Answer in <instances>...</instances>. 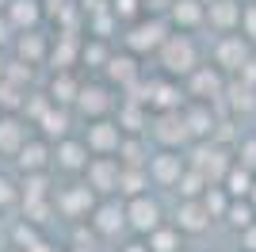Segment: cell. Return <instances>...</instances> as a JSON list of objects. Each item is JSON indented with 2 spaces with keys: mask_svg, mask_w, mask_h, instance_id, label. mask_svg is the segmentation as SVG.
<instances>
[{
  "mask_svg": "<svg viewBox=\"0 0 256 252\" xmlns=\"http://www.w3.org/2000/svg\"><path fill=\"white\" fill-rule=\"evenodd\" d=\"M96 202H100V195L88 188L84 180L80 184H65V188L54 191V206H58V214L65 222H88L92 210H96Z\"/></svg>",
  "mask_w": 256,
  "mask_h": 252,
  "instance_id": "cell-6",
  "label": "cell"
},
{
  "mask_svg": "<svg viewBox=\"0 0 256 252\" xmlns=\"http://www.w3.org/2000/svg\"><path fill=\"white\" fill-rule=\"evenodd\" d=\"M222 188L234 195V199H248L252 195V188H256V172H248L245 164H237L234 160V168L226 172V180H222Z\"/></svg>",
  "mask_w": 256,
  "mask_h": 252,
  "instance_id": "cell-29",
  "label": "cell"
},
{
  "mask_svg": "<svg viewBox=\"0 0 256 252\" xmlns=\"http://www.w3.org/2000/svg\"><path fill=\"white\" fill-rule=\"evenodd\" d=\"M206 188H210V180H206L203 172H195V168L188 164L184 180L176 184V195H180V199H203V195H206Z\"/></svg>",
  "mask_w": 256,
  "mask_h": 252,
  "instance_id": "cell-35",
  "label": "cell"
},
{
  "mask_svg": "<svg viewBox=\"0 0 256 252\" xmlns=\"http://www.w3.org/2000/svg\"><path fill=\"white\" fill-rule=\"evenodd\" d=\"M4 73H8V58H4V50H0V80H4Z\"/></svg>",
  "mask_w": 256,
  "mask_h": 252,
  "instance_id": "cell-45",
  "label": "cell"
},
{
  "mask_svg": "<svg viewBox=\"0 0 256 252\" xmlns=\"http://www.w3.org/2000/svg\"><path fill=\"white\" fill-rule=\"evenodd\" d=\"M142 4L146 0H111V12L118 16V23H134V20H142L146 12H142Z\"/></svg>",
  "mask_w": 256,
  "mask_h": 252,
  "instance_id": "cell-39",
  "label": "cell"
},
{
  "mask_svg": "<svg viewBox=\"0 0 256 252\" xmlns=\"http://www.w3.org/2000/svg\"><path fill=\"white\" fill-rule=\"evenodd\" d=\"M180 252H188V248H180Z\"/></svg>",
  "mask_w": 256,
  "mask_h": 252,
  "instance_id": "cell-50",
  "label": "cell"
},
{
  "mask_svg": "<svg viewBox=\"0 0 256 252\" xmlns=\"http://www.w3.org/2000/svg\"><path fill=\"white\" fill-rule=\"evenodd\" d=\"M88 230L96 233V237H118V233L130 230V218H126V199H100L96 210H92V218H88Z\"/></svg>",
  "mask_w": 256,
  "mask_h": 252,
  "instance_id": "cell-10",
  "label": "cell"
},
{
  "mask_svg": "<svg viewBox=\"0 0 256 252\" xmlns=\"http://www.w3.org/2000/svg\"><path fill=\"white\" fill-rule=\"evenodd\" d=\"M241 34H248V38L256 42V0H252V4H245V20H241Z\"/></svg>",
  "mask_w": 256,
  "mask_h": 252,
  "instance_id": "cell-41",
  "label": "cell"
},
{
  "mask_svg": "<svg viewBox=\"0 0 256 252\" xmlns=\"http://www.w3.org/2000/svg\"><path fill=\"white\" fill-rule=\"evenodd\" d=\"M20 184H23V199H54L50 172H27Z\"/></svg>",
  "mask_w": 256,
  "mask_h": 252,
  "instance_id": "cell-36",
  "label": "cell"
},
{
  "mask_svg": "<svg viewBox=\"0 0 256 252\" xmlns=\"http://www.w3.org/2000/svg\"><path fill=\"white\" fill-rule=\"evenodd\" d=\"M118 180H122V160L118 157H92L84 168V184L96 191L100 199L118 195Z\"/></svg>",
  "mask_w": 256,
  "mask_h": 252,
  "instance_id": "cell-12",
  "label": "cell"
},
{
  "mask_svg": "<svg viewBox=\"0 0 256 252\" xmlns=\"http://www.w3.org/2000/svg\"><path fill=\"white\" fill-rule=\"evenodd\" d=\"M42 12H46L42 0H8L4 16L16 23V31H34V27L42 23Z\"/></svg>",
  "mask_w": 256,
  "mask_h": 252,
  "instance_id": "cell-25",
  "label": "cell"
},
{
  "mask_svg": "<svg viewBox=\"0 0 256 252\" xmlns=\"http://www.w3.org/2000/svg\"><path fill=\"white\" fill-rule=\"evenodd\" d=\"M150 138L157 142V149H188V146L195 142L192 130H188L184 111H160V115H153Z\"/></svg>",
  "mask_w": 256,
  "mask_h": 252,
  "instance_id": "cell-9",
  "label": "cell"
},
{
  "mask_svg": "<svg viewBox=\"0 0 256 252\" xmlns=\"http://www.w3.org/2000/svg\"><path fill=\"white\" fill-rule=\"evenodd\" d=\"M146 138L150 134H126V142H122V149H118V160L122 164H150V149H146Z\"/></svg>",
  "mask_w": 256,
  "mask_h": 252,
  "instance_id": "cell-33",
  "label": "cell"
},
{
  "mask_svg": "<svg viewBox=\"0 0 256 252\" xmlns=\"http://www.w3.org/2000/svg\"><path fill=\"white\" fill-rule=\"evenodd\" d=\"M31 142V122L23 115H0V157L16 160L20 149Z\"/></svg>",
  "mask_w": 256,
  "mask_h": 252,
  "instance_id": "cell-19",
  "label": "cell"
},
{
  "mask_svg": "<svg viewBox=\"0 0 256 252\" xmlns=\"http://www.w3.org/2000/svg\"><path fill=\"white\" fill-rule=\"evenodd\" d=\"M226 88H230V76H226L214 62L199 65V69L184 80V92L192 96L195 104H222V100H226Z\"/></svg>",
  "mask_w": 256,
  "mask_h": 252,
  "instance_id": "cell-7",
  "label": "cell"
},
{
  "mask_svg": "<svg viewBox=\"0 0 256 252\" xmlns=\"http://www.w3.org/2000/svg\"><path fill=\"white\" fill-rule=\"evenodd\" d=\"M248 199H252V206H256V188H252V195H248Z\"/></svg>",
  "mask_w": 256,
  "mask_h": 252,
  "instance_id": "cell-47",
  "label": "cell"
},
{
  "mask_svg": "<svg viewBox=\"0 0 256 252\" xmlns=\"http://www.w3.org/2000/svg\"><path fill=\"white\" fill-rule=\"evenodd\" d=\"M126 218H130V230L138 237H150L153 230L164 226V206H160L153 195H138V199H126Z\"/></svg>",
  "mask_w": 256,
  "mask_h": 252,
  "instance_id": "cell-13",
  "label": "cell"
},
{
  "mask_svg": "<svg viewBox=\"0 0 256 252\" xmlns=\"http://www.w3.org/2000/svg\"><path fill=\"white\" fill-rule=\"evenodd\" d=\"M16 38H20V31H16V23H12L8 16L0 12V50H4V46H16Z\"/></svg>",
  "mask_w": 256,
  "mask_h": 252,
  "instance_id": "cell-40",
  "label": "cell"
},
{
  "mask_svg": "<svg viewBox=\"0 0 256 252\" xmlns=\"http://www.w3.org/2000/svg\"><path fill=\"white\" fill-rule=\"evenodd\" d=\"M150 164H122V180H118V199H138L150 195Z\"/></svg>",
  "mask_w": 256,
  "mask_h": 252,
  "instance_id": "cell-27",
  "label": "cell"
},
{
  "mask_svg": "<svg viewBox=\"0 0 256 252\" xmlns=\"http://www.w3.org/2000/svg\"><path fill=\"white\" fill-rule=\"evenodd\" d=\"M73 115H76L73 107L54 104L50 111L42 115V122H38V134L50 138V142H62V138H69V134H73V126H69V122H73Z\"/></svg>",
  "mask_w": 256,
  "mask_h": 252,
  "instance_id": "cell-24",
  "label": "cell"
},
{
  "mask_svg": "<svg viewBox=\"0 0 256 252\" xmlns=\"http://www.w3.org/2000/svg\"><path fill=\"white\" fill-rule=\"evenodd\" d=\"M50 46H54V38L42 34L38 27H34V31H20V38H16V58L27 62V65H42V62H50Z\"/></svg>",
  "mask_w": 256,
  "mask_h": 252,
  "instance_id": "cell-22",
  "label": "cell"
},
{
  "mask_svg": "<svg viewBox=\"0 0 256 252\" xmlns=\"http://www.w3.org/2000/svg\"><path fill=\"white\" fill-rule=\"evenodd\" d=\"M176 31L168 23V16H160V12H146L142 20L126 23V34H122V46H126L130 54H138V58H157V50L164 46V38Z\"/></svg>",
  "mask_w": 256,
  "mask_h": 252,
  "instance_id": "cell-2",
  "label": "cell"
},
{
  "mask_svg": "<svg viewBox=\"0 0 256 252\" xmlns=\"http://www.w3.org/2000/svg\"><path fill=\"white\" fill-rule=\"evenodd\" d=\"M88 160H92V149H88L84 138H62L54 142V168L58 172H69V176H84Z\"/></svg>",
  "mask_w": 256,
  "mask_h": 252,
  "instance_id": "cell-14",
  "label": "cell"
},
{
  "mask_svg": "<svg viewBox=\"0 0 256 252\" xmlns=\"http://www.w3.org/2000/svg\"><path fill=\"white\" fill-rule=\"evenodd\" d=\"M252 222H256V206H252V199H234V202H230L226 226H230L234 233H245Z\"/></svg>",
  "mask_w": 256,
  "mask_h": 252,
  "instance_id": "cell-32",
  "label": "cell"
},
{
  "mask_svg": "<svg viewBox=\"0 0 256 252\" xmlns=\"http://www.w3.org/2000/svg\"><path fill=\"white\" fill-rule=\"evenodd\" d=\"M188 172V149H157L150 157V176H153V188H172L184 180Z\"/></svg>",
  "mask_w": 256,
  "mask_h": 252,
  "instance_id": "cell-11",
  "label": "cell"
},
{
  "mask_svg": "<svg viewBox=\"0 0 256 252\" xmlns=\"http://www.w3.org/2000/svg\"><path fill=\"white\" fill-rule=\"evenodd\" d=\"M230 202H234V195L222 188V184H210L203 195V206L210 210V218L214 222H226V214H230Z\"/></svg>",
  "mask_w": 256,
  "mask_h": 252,
  "instance_id": "cell-34",
  "label": "cell"
},
{
  "mask_svg": "<svg viewBox=\"0 0 256 252\" xmlns=\"http://www.w3.org/2000/svg\"><path fill=\"white\" fill-rule=\"evenodd\" d=\"M234 157H237V164H245L248 172H256V134L237 138V146H234Z\"/></svg>",
  "mask_w": 256,
  "mask_h": 252,
  "instance_id": "cell-38",
  "label": "cell"
},
{
  "mask_svg": "<svg viewBox=\"0 0 256 252\" xmlns=\"http://www.w3.org/2000/svg\"><path fill=\"white\" fill-rule=\"evenodd\" d=\"M8 230H12V226H8V218H4V210H0V237H4Z\"/></svg>",
  "mask_w": 256,
  "mask_h": 252,
  "instance_id": "cell-46",
  "label": "cell"
},
{
  "mask_svg": "<svg viewBox=\"0 0 256 252\" xmlns=\"http://www.w3.org/2000/svg\"><path fill=\"white\" fill-rule=\"evenodd\" d=\"M118 126L126 130V134H150V122H153V111L142 100L126 96V100H118V111H115Z\"/></svg>",
  "mask_w": 256,
  "mask_h": 252,
  "instance_id": "cell-23",
  "label": "cell"
},
{
  "mask_svg": "<svg viewBox=\"0 0 256 252\" xmlns=\"http://www.w3.org/2000/svg\"><path fill=\"white\" fill-rule=\"evenodd\" d=\"M111 58H115V50L107 46V38H96V34H88V38H84V46H80V65H84V69L104 73Z\"/></svg>",
  "mask_w": 256,
  "mask_h": 252,
  "instance_id": "cell-28",
  "label": "cell"
},
{
  "mask_svg": "<svg viewBox=\"0 0 256 252\" xmlns=\"http://www.w3.org/2000/svg\"><path fill=\"white\" fill-rule=\"evenodd\" d=\"M88 142V149H92V157H118V149H122V142H126V130L118 126V118H92V122H84V134H80Z\"/></svg>",
  "mask_w": 256,
  "mask_h": 252,
  "instance_id": "cell-8",
  "label": "cell"
},
{
  "mask_svg": "<svg viewBox=\"0 0 256 252\" xmlns=\"http://www.w3.org/2000/svg\"><path fill=\"white\" fill-rule=\"evenodd\" d=\"M8 252H23V248H8Z\"/></svg>",
  "mask_w": 256,
  "mask_h": 252,
  "instance_id": "cell-49",
  "label": "cell"
},
{
  "mask_svg": "<svg viewBox=\"0 0 256 252\" xmlns=\"http://www.w3.org/2000/svg\"><path fill=\"white\" fill-rule=\"evenodd\" d=\"M184 118H188V130H192L195 142H210L214 134H218V126H222V118H218V104H188L184 107Z\"/></svg>",
  "mask_w": 256,
  "mask_h": 252,
  "instance_id": "cell-20",
  "label": "cell"
},
{
  "mask_svg": "<svg viewBox=\"0 0 256 252\" xmlns=\"http://www.w3.org/2000/svg\"><path fill=\"white\" fill-rule=\"evenodd\" d=\"M16 168H20L23 176L27 172H50L54 168V142L42 134H31V142L20 149V157H16Z\"/></svg>",
  "mask_w": 256,
  "mask_h": 252,
  "instance_id": "cell-17",
  "label": "cell"
},
{
  "mask_svg": "<svg viewBox=\"0 0 256 252\" xmlns=\"http://www.w3.org/2000/svg\"><path fill=\"white\" fill-rule=\"evenodd\" d=\"M80 88H84V80H80L73 69H58L46 96H50L54 104H62V107H73V104H76V96H80Z\"/></svg>",
  "mask_w": 256,
  "mask_h": 252,
  "instance_id": "cell-26",
  "label": "cell"
},
{
  "mask_svg": "<svg viewBox=\"0 0 256 252\" xmlns=\"http://www.w3.org/2000/svg\"><path fill=\"white\" fill-rule=\"evenodd\" d=\"M20 202H23V184H16L12 176H4V172H0V210L8 214V210L20 206Z\"/></svg>",
  "mask_w": 256,
  "mask_h": 252,
  "instance_id": "cell-37",
  "label": "cell"
},
{
  "mask_svg": "<svg viewBox=\"0 0 256 252\" xmlns=\"http://www.w3.org/2000/svg\"><path fill=\"white\" fill-rule=\"evenodd\" d=\"M168 16V23L176 27V31H199V27H206V0H172V8L164 12Z\"/></svg>",
  "mask_w": 256,
  "mask_h": 252,
  "instance_id": "cell-21",
  "label": "cell"
},
{
  "mask_svg": "<svg viewBox=\"0 0 256 252\" xmlns=\"http://www.w3.org/2000/svg\"><path fill=\"white\" fill-rule=\"evenodd\" d=\"M172 226H176L184 237H203L214 226V218H210V210L203 206V199H180L176 210H172Z\"/></svg>",
  "mask_w": 256,
  "mask_h": 252,
  "instance_id": "cell-15",
  "label": "cell"
},
{
  "mask_svg": "<svg viewBox=\"0 0 256 252\" xmlns=\"http://www.w3.org/2000/svg\"><path fill=\"white\" fill-rule=\"evenodd\" d=\"M8 233H12V248H23V252L42 241V226H34V222H27V218H16Z\"/></svg>",
  "mask_w": 256,
  "mask_h": 252,
  "instance_id": "cell-31",
  "label": "cell"
},
{
  "mask_svg": "<svg viewBox=\"0 0 256 252\" xmlns=\"http://www.w3.org/2000/svg\"><path fill=\"white\" fill-rule=\"evenodd\" d=\"M146 241H150L153 252H180V248H184V233L176 230V226H172V218H168L160 230H153Z\"/></svg>",
  "mask_w": 256,
  "mask_h": 252,
  "instance_id": "cell-30",
  "label": "cell"
},
{
  "mask_svg": "<svg viewBox=\"0 0 256 252\" xmlns=\"http://www.w3.org/2000/svg\"><path fill=\"white\" fill-rule=\"evenodd\" d=\"M210 62L222 69L226 76H237L241 69H245L248 62H252V38L248 34H218V42L210 46Z\"/></svg>",
  "mask_w": 256,
  "mask_h": 252,
  "instance_id": "cell-5",
  "label": "cell"
},
{
  "mask_svg": "<svg viewBox=\"0 0 256 252\" xmlns=\"http://www.w3.org/2000/svg\"><path fill=\"white\" fill-rule=\"evenodd\" d=\"M118 252H153V248H150V241H146V237H138V241H126Z\"/></svg>",
  "mask_w": 256,
  "mask_h": 252,
  "instance_id": "cell-43",
  "label": "cell"
},
{
  "mask_svg": "<svg viewBox=\"0 0 256 252\" xmlns=\"http://www.w3.org/2000/svg\"><path fill=\"white\" fill-rule=\"evenodd\" d=\"M4 8H8V0H0V12H4Z\"/></svg>",
  "mask_w": 256,
  "mask_h": 252,
  "instance_id": "cell-48",
  "label": "cell"
},
{
  "mask_svg": "<svg viewBox=\"0 0 256 252\" xmlns=\"http://www.w3.org/2000/svg\"><path fill=\"white\" fill-rule=\"evenodd\" d=\"M27 252H62V248H58L54 241H46V237H42V241L34 244V248H27Z\"/></svg>",
  "mask_w": 256,
  "mask_h": 252,
  "instance_id": "cell-44",
  "label": "cell"
},
{
  "mask_svg": "<svg viewBox=\"0 0 256 252\" xmlns=\"http://www.w3.org/2000/svg\"><path fill=\"white\" fill-rule=\"evenodd\" d=\"M138 62H142V58H138V54H130V50L115 54V58L107 62V69H104V80L111 84V88H118V92H130V88L146 76Z\"/></svg>",
  "mask_w": 256,
  "mask_h": 252,
  "instance_id": "cell-16",
  "label": "cell"
},
{
  "mask_svg": "<svg viewBox=\"0 0 256 252\" xmlns=\"http://www.w3.org/2000/svg\"><path fill=\"white\" fill-rule=\"evenodd\" d=\"M234 149H226L222 142H192V146H188V164L195 168V172H203L206 180H210V184H222L226 180V172H230V168H234Z\"/></svg>",
  "mask_w": 256,
  "mask_h": 252,
  "instance_id": "cell-3",
  "label": "cell"
},
{
  "mask_svg": "<svg viewBox=\"0 0 256 252\" xmlns=\"http://www.w3.org/2000/svg\"><path fill=\"white\" fill-rule=\"evenodd\" d=\"M199 65H203L199 62V46H195V38L188 31H172L164 38V46L157 50V69L164 76H172V80H188Z\"/></svg>",
  "mask_w": 256,
  "mask_h": 252,
  "instance_id": "cell-1",
  "label": "cell"
},
{
  "mask_svg": "<svg viewBox=\"0 0 256 252\" xmlns=\"http://www.w3.org/2000/svg\"><path fill=\"white\" fill-rule=\"evenodd\" d=\"M241 20H245L241 0H206V27H214L218 34L241 31Z\"/></svg>",
  "mask_w": 256,
  "mask_h": 252,
  "instance_id": "cell-18",
  "label": "cell"
},
{
  "mask_svg": "<svg viewBox=\"0 0 256 252\" xmlns=\"http://www.w3.org/2000/svg\"><path fill=\"white\" fill-rule=\"evenodd\" d=\"M73 111L84 118V122H92V118H111L118 111V88H111L104 76H100V80H84Z\"/></svg>",
  "mask_w": 256,
  "mask_h": 252,
  "instance_id": "cell-4",
  "label": "cell"
},
{
  "mask_svg": "<svg viewBox=\"0 0 256 252\" xmlns=\"http://www.w3.org/2000/svg\"><path fill=\"white\" fill-rule=\"evenodd\" d=\"M237 244H241V252H256V222L245 233H237Z\"/></svg>",
  "mask_w": 256,
  "mask_h": 252,
  "instance_id": "cell-42",
  "label": "cell"
}]
</instances>
